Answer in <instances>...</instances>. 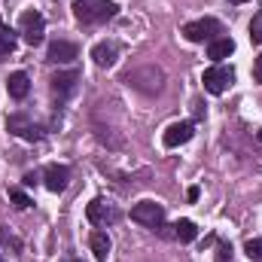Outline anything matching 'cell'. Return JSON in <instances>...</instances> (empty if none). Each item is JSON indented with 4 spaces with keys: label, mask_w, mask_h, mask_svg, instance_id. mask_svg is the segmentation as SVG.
I'll list each match as a JSON object with an SVG mask.
<instances>
[{
    "label": "cell",
    "mask_w": 262,
    "mask_h": 262,
    "mask_svg": "<svg viewBox=\"0 0 262 262\" xmlns=\"http://www.w3.org/2000/svg\"><path fill=\"white\" fill-rule=\"evenodd\" d=\"M79 79H82L79 70H58V73L52 76V95H55L58 101L70 98V95L76 92V82H79Z\"/></svg>",
    "instance_id": "9"
},
{
    "label": "cell",
    "mask_w": 262,
    "mask_h": 262,
    "mask_svg": "<svg viewBox=\"0 0 262 262\" xmlns=\"http://www.w3.org/2000/svg\"><path fill=\"white\" fill-rule=\"evenodd\" d=\"M250 43L262 46V12H256L253 21H250Z\"/></svg>",
    "instance_id": "20"
},
{
    "label": "cell",
    "mask_w": 262,
    "mask_h": 262,
    "mask_svg": "<svg viewBox=\"0 0 262 262\" xmlns=\"http://www.w3.org/2000/svg\"><path fill=\"white\" fill-rule=\"evenodd\" d=\"M43 183H46L49 192H64L67 183H70V168H67V165H46Z\"/></svg>",
    "instance_id": "11"
},
{
    "label": "cell",
    "mask_w": 262,
    "mask_h": 262,
    "mask_svg": "<svg viewBox=\"0 0 262 262\" xmlns=\"http://www.w3.org/2000/svg\"><path fill=\"white\" fill-rule=\"evenodd\" d=\"M85 216H89V223H95V226H113V223H116L122 213H119V207H116V204L95 198V201H89V207H85Z\"/></svg>",
    "instance_id": "6"
},
{
    "label": "cell",
    "mask_w": 262,
    "mask_h": 262,
    "mask_svg": "<svg viewBox=\"0 0 262 262\" xmlns=\"http://www.w3.org/2000/svg\"><path fill=\"white\" fill-rule=\"evenodd\" d=\"M229 3H244V0H229Z\"/></svg>",
    "instance_id": "25"
},
{
    "label": "cell",
    "mask_w": 262,
    "mask_h": 262,
    "mask_svg": "<svg viewBox=\"0 0 262 262\" xmlns=\"http://www.w3.org/2000/svg\"><path fill=\"white\" fill-rule=\"evenodd\" d=\"M64 262H79V259H64Z\"/></svg>",
    "instance_id": "26"
},
{
    "label": "cell",
    "mask_w": 262,
    "mask_h": 262,
    "mask_svg": "<svg viewBox=\"0 0 262 262\" xmlns=\"http://www.w3.org/2000/svg\"><path fill=\"white\" fill-rule=\"evenodd\" d=\"M73 58H79V46L76 43H70V40H52L49 43L46 61H52V64H70Z\"/></svg>",
    "instance_id": "8"
},
{
    "label": "cell",
    "mask_w": 262,
    "mask_h": 262,
    "mask_svg": "<svg viewBox=\"0 0 262 262\" xmlns=\"http://www.w3.org/2000/svg\"><path fill=\"white\" fill-rule=\"evenodd\" d=\"M0 241H3V244H9V247H15V250H21V241H18V238H12V235H6V232H0Z\"/></svg>",
    "instance_id": "23"
},
{
    "label": "cell",
    "mask_w": 262,
    "mask_h": 262,
    "mask_svg": "<svg viewBox=\"0 0 262 262\" xmlns=\"http://www.w3.org/2000/svg\"><path fill=\"white\" fill-rule=\"evenodd\" d=\"M189 43H213V40H220V34H226V28H223V21L220 18H210V15H204V18H198V21H189V25H183V31H180Z\"/></svg>",
    "instance_id": "2"
},
{
    "label": "cell",
    "mask_w": 262,
    "mask_h": 262,
    "mask_svg": "<svg viewBox=\"0 0 262 262\" xmlns=\"http://www.w3.org/2000/svg\"><path fill=\"white\" fill-rule=\"evenodd\" d=\"M192 134H195V125H192V122H174V125H168V131L162 134V143H165L168 149H177V146L189 143Z\"/></svg>",
    "instance_id": "10"
},
{
    "label": "cell",
    "mask_w": 262,
    "mask_h": 262,
    "mask_svg": "<svg viewBox=\"0 0 262 262\" xmlns=\"http://www.w3.org/2000/svg\"><path fill=\"white\" fill-rule=\"evenodd\" d=\"M0 262H6V259H3V253H0Z\"/></svg>",
    "instance_id": "27"
},
{
    "label": "cell",
    "mask_w": 262,
    "mask_h": 262,
    "mask_svg": "<svg viewBox=\"0 0 262 262\" xmlns=\"http://www.w3.org/2000/svg\"><path fill=\"white\" fill-rule=\"evenodd\" d=\"M6 128L12 131L15 137H21V140H43V128L37 125V122H31L25 113H12L9 119H6Z\"/></svg>",
    "instance_id": "7"
},
{
    "label": "cell",
    "mask_w": 262,
    "mask_h": 262,
    "mask_svg": "<svg viewBox=\"0 0 262 262\" xmlns=\"http://www.w3.org/2000/svg\"><path fill=\"white\" fill-rule=\"evenodd\" d=\"M235 52V43H232V37H220V40H213V43H207V58L210 61H226L229 55Z\"/></svg>",
    "instance_id": "14"
},
{
    "label": "cell",
    "mask_w": 262,
    "mask_h": 262,
    "mask_svg": "<svg viewBox=\"0 0 262 262\" xmlns=\"http://www.w3.org/2000/svg\"><path fill=\"white\" fill-rule=\"evenodd\" d=\"M6 92H9V98H15V101L28 98V92H31V79H28V73H21V70L9 73V79H6Z\"/></svg>",
    "instance_id": "12"
},
{
    "label": "cell",
    "mask_w": 262,
    "mask_h": 262,
    "mask_svg": "<svg viewBox=\"0 0 262 262\" xmlns=\"http://www.w3.org/2000/svg\"><path fill=\"white\" fill-rule=\"evenodd\" d=\"M9 201H12L18 210H25V207H31V204H34V201L28 198V192H25L21 186H9Z\"/></svg>",
    "instance_id": "18"
},
{
    "label": "cell",
    "mask_w": 262,
    "mask_h": 262,
    "mask_svg": "<svg viewBox=\"0 0 262 262\" xmlns=\"http://www.w3.org/2000/svg\"><path fill=\"white\" fill-rule=\"evenodd\" d=\"M116 12H119V6H116L113 0H79V3H73V15H76V21H82V25L110 21Z\"/></svg>",
    "instance_id": "1"
},
{
    "label": "cell",
    "mask_w": 262,
    "mask_h": 262,
    "mask_svg": "<svg viewBox=\"0 0 262 262\" xmlns=\"http://www.w3.org/2000/svg\"><path fill=\"white\" fill-rule=\"evenodd\" d=\"M174 238H177V241H183V244L195 241V238H198L195 223H192V220H177V223H174Z\"/></svg>",
    "instance_id": "16"
},
{
    "label": "cell",
    "mask_w": 262,
    "mask_h": 262,
    "mask_svg": "<svg viewBox=\"0 0 262 262\" xmlns=\"http://www.w3.org/2000/svg\"><path fill=\"white\" fill-rule=\"evenodd\" d=\"M244 253L253 262H262V238H250V241L244 244Z\"/></svg>",
    "instance_id": "19"
},
{
    "label": "cell",
    "mask_w": 262,
    "mask_h": 262,
    "mask_svg": "<svg viewBox=\"0 0 262 262\" xmlns=\"http://www.w3.org/2000/svg\"><path fill=\"white\" fill-rule=\"evenodd\" d=\"M131 220L156 232V229H162V223H165V207L156 204V201H140V204L131 207Z\"/></svg>",
    "instance_id": "5"
},
{
    "label": "cell",
    "mask_w": 262,
    "mask_h": 262,
    "mask_svg": "<svg viewBox=\"0 0 262 262\" xmlns=\"http://www.w3.org/2000/svg\"><path fill=\"white\" fill-rule=\"evenodd\" d=\"M198 195H201V189H198V186H189V192H186V198H189V201H198Z\"/></svg>",
    "instance_id": "24"
},
{
    "label": "cell",
    "mask_w": 262,
    "mask_h": 262,
    "mask_svg": "<svg viewBox=\"0 0 262 262\" xmlns=\"http://www.w3.org/2000/svg\"><path fill=\"white\" fill-rule=\"evenodd\" d=\"M89 247H92V253H95L98 259H107V253H110V238H107V232L95 229V232L89 235Z\"/></svg>",
    "instance_id": "15"
},
{
    "label": "cell",
    "mask_w": 262,
    "mask_h": 262,
    "mask_svg": "<svg viewBox=\"0 0 262 262\" xmlns=\"http://www.w3.org/2000/svg\"><path fill=\"white\" fill-rule=\"evenodd\" d=\"M201 82H204V89H207L210 95H223V92H229V85L235 82V70L226 67V64H213V67L204 70Z\"/></svg>",
    "instance_id": "4"
},
{
    "label": "cell",
    "mask_w": 262,
    "mask_h": 262,
    "mask_svg": "<svg viewBox=\"0 0 262 262\" xmlns=\"http://www.w3.org/2000/svg\"><path fill=\"white\" fill-rule=\"evenodd\" d=\"M18 28H21V40H25L28 46H40V43H43V37H46V18H43L37 9L21 12Z\"/></svg>",
    "instance_id": "3"
},
{
    "label": "cell",
    "mask_w": 262,
    "mask_h": 262,
    "mask_svg": "<svg viewBox=\"0 0 262 262\" xmlns=\"http://www.w3.org/2000/svg\"><path fill=\"white\" fill-rule=\"evenodd\" d=\"M12 49H15V31L0 18V58H6Z\"/></svg>",
    "instance_id": "17"
},
{
    "label": "cell",
    "mask_w": 262,
    "mask_h": 262,
    "mask_svg": "<svg viewBox=\"0 0 262 262\" xmlns=\"http://www.w3.org/2000/svg\"><path fill=\"white\" fill-rule=\"evenodd\" d=\"M92 58H95V64L98 67H110V64H116V58H119V46L116 43H98L95 49H92Z\"/></svg>",
    "instance_id": "13"
},
{
    "label": "cell",
    "mask_w": 262,
    "mask_h": 262,
    "mask_svg": "<svg viewBox=\"0 0 262 262\" xmlns=\"http://www.w3.org/2000/svg\"><path fill=\"white\" fill-rule=\"evenodd\" d=\"M253 82H259L262 85V52L253 58Z\"/></svg>",
    "instance_id": "22"
},
{
    "label": "cell",
    "mask_w": 262,
    "mask_h": 262,
    "mask_svg": "<svg viewBox=\"0 0 262 262\" xmlns=\"http://www.w3.org/2000/svg\"><path fill=\"white\" fill-rule=\"evenodd\" d=\"M232 259V244H220L216 247V262H229Z\"/></svg>",
    "instance_id": "21"
}]
</instances>
